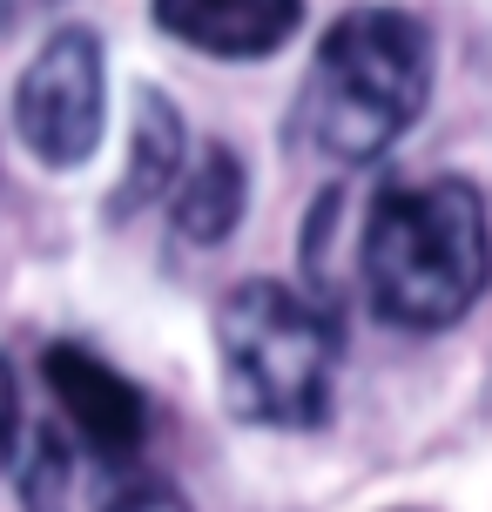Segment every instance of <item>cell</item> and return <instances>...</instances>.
<instances>
[{
	"label": "cell",
	"instance_id": "10",
	"mask_svg": "<svg viewBox=\"0 0 492 512\" xmlns=\"http://www.w3.org/2000/svg\"><path fill=\"white\" fill-rule=\"evenodd\" d=\"M95 512H189V499H182L169 479H156V472H122V479L102 492Z\"/></svg>",
	"mask_w": 492,
	"mask_h": 512
},
{
	"label": "cell",
	"instance_id": "9",
	"mask_svg": "<svg viewBox=\"0 0 492 512\" xmlns=\"http://www.w3.org/2000/svg\"><path fill=\"white\" fill-rule=\"evenodd\" d=\"M21 499L27 512H68L75 499V459H68V432H34L21 459Z\"/></svg>",
	"mask_w": 492,
	"mask_h": 512
},
{
	"label": "cell",
	"instance_id": "4",
	"mask_svg": "<svg viewBox=\"0 0 492 512\" xmlns=\"http://www.w3.org/2000/svg\"><path fill=\"white\" fill-rule=\"evenodd\" d=\"M108 122V54L95 27H54L14 81V135L34 162L81 169Z\"/></svg>",
	"mask_w": 492,
	"mask_h": 512
},
{
	"label": "cell",
	"instance_id": "8",
	"mask_svg": "<svg viewBox=\"0 0 492 512\" xmlns=\"http://www.w3.org/2000/svg\"><path fill=\"white\" fill-rule=\"evenodd\" d=\"M243 203H250V169H243V155H236L230 142H209V149L196 155V169L182 176L169 223H176L182 243L209 250V243H223V236L243 223Z\"/></svg>",
	"mask_w": 492,
	"mask_h": 512
},
{
	"label": "cell",
	"instance_id": "12",
	"mask_svg": "<svg viewBox=\"0 0 492 512\" xmlns=\"http://www.w3.org/2000/svg\"><path fill=\"white\" fill-rule=\"evenodd\" d=\"M41 7H54V0H0V34H14V27H27Z\"/></svg>",
	"mask_w": 492,
	"mask_h": 512
},
{
	"label": "cell",
	"instance_id": "6",
	"mask_svg": "<svg viewBox=\"0 0 492 512\" xmlns=\"http://www.w3.org/2000/svg\"><path fill=\"white\" fill-rule=\"evenodd\" d=\"M156 27L216 61H263L304 21V0H149Z\"/></svg>",
	"mask_w": 492,
	"mask_h": 512
},
{
	"label": "cell",
	"instance_id": "1",
	"mask_svg": "<svg viewBox=\"0 0 492 512\" xmlns=\"http://www.w3.org/2000/svg\"><path fill=\"white\" fill-rule=\"evenodd\" d=\"M432 102V34L405 7H351L324 27L290 108V142L364 169Z\"/></svg>",
	"mask_w": 492,
	"mask_h": 512
},
{
	"label": "cell",
	"instance_id": "7",
	"mask_svg": "<svg viewBox=\"0 0 492 512\" xmlns=\"http://www.w3.org/2000/svg\"><path fill=\"white\" fill-rule=\"evenodd\" d=\"M182 155H189V128H182L176 102L162 88H142L135 95V128H129V169H122L115 196H108V216L122 223L135 209L162 203L182 176Z\"/></svg>",
	"mask_w": 492,
	"mask_h": 512
},
{
	"label": "cell",
	"instance_id": "11",
	"mask_svg": "<svg viewBox=\"0 0 492 512\" xmlns=\"http://www.w3.org/2000/svg\"><path fill=\"white\" fill-rule=\"evenodd\" d=\"M14 438H21V391H14V371L0 358V465L14 452Z\"/></svg>",
	"mask_w": 492,
	"mask_h": 512
},
{
	"label": "cell",
	"instance_id": "3",
	"mask_svg": "<svg viewBox=\"0 0 492 512\" xmlns=\"http://www.w3.org/2000/svg\"><path fill=\"white\" fill-rule=\"evenodd\" d=\"M216 364L223 405L236 418L277 432L324 425L337 378V317L277 277H250L216 304Z\"/></svg>",
	"mask_w": 492,
	"mask_h": 512
},
{
	"label": "cell",
	"instance_id": "2",
	"mask_svg": "<svg viewBox=\"0 0 492 512\" xmlns=\"http://www.w3.org/2000/svg\"><path fill=\"white\" fill-rule=\"evenodd\" d=\"M358 277L385 324L452 331L492 283L486 196L466 176L385 189L358 230Z\"/></svg>",
	"mask_w": 492,
	"mask_h": 512
},
{
	"label": "cell",
	"instance_id": "5",
	"mask_svg": "<svg viewBox=\"0 0 492 512\" xmlns=\"http://www.w3.org/2000/svg\"><path fill=\"white\" fill-rule=\"evenodd\" d=\"M41 378H48L54 405H61V425L102 465H129L142 452V438H149V398L115 364H102L81 344H48Z\"/></svg>",
	"mask_w": 492,
	"mask_h": 512
}]
</instances>
